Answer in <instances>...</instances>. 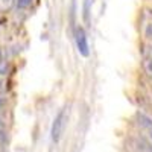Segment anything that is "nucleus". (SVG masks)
I'll use <instances>...</instances> for the list:
<instances>
[{
	"label": "nucleus",
	"mask_w": 152,
	"mask_h": 152,
	"mask_svg": "<svg viewBox=\"0 0 152 152\" xmlns=\"http://www.w3.org/2000/svg\"><path fill=\"white\" fill-rule=\"evenodd\" d=\"M142 67H143L145 75H146L148 78L152 81V58L146 56V58H145V61H143V64H142Z\"/></svg>",
	"instance_id": "nucleus-6"
},
{
	"label": "nucleus",
	"mask_w": 152,
	"mask_h": 152,
	"mask_svg": "<svg viewBox=\"0 0 152 152\" xmlns=\"http://www.w3.org/2000/svg\"><path fill=\"white\" fill-rule=\"evenodd\" d=\"M135 125L140 129V137H143L145 140L152 143V119L143 113H137L135 114Z\"/></svg>",
	"instance_id": "nucleus-1"
},
{
	"label": "nucleus",
	"mask_w": 152,
	"mask_h": 152,
	"mask_svg": "<svg viewBox=\"0 0 152 152\" xmlns=\"http://www.w3.org/2000/svg\"><path fill=\"white\" fill-rule=\"evenodd\" d=\"M93 5V0H84V20H90V6Z\"/></svg>",
	"instance_id": "nucleus-8"
},
{
	"label": "nucleus",
	"mask_w": 152,
	"mask_h": 152,
	"mask_svg": "<svg viewBox=\"0 0 152 152\" xmlns=\"http://www.w3.org/2000/svg\"><path fill=\"white\" fill-rule=\"evenodd\" d=\"M8 73V58L5 49L0 47V75H6Z\"/></svg>",
	"instance_id": "nucleus-5"
},
{
	"label": "nucleus",
	"mask_w": 152,
	"mask_h": 152,
	"mask_svg": "<svg viewBox=\"0 0 152 152\" xmlns=\"http://www.w3.org/2000/svg\"><path fill=\"white\" fill-rule=\"evenodd\" d=\"M145 52H146V55H148L149 58H152V44L146 47V50H145Z\"/></svg>",
	"instance_id": "nucleus-11"
},
{
	"label": "nucleus",
	"mask_w": 152,
	"mask_h": 152,
	"mask_svg": "<svg viewBox=\"0 0 152 152\" xmlns=\"http://www.w3.org/2000/svg\"><path fill=\"white\" fill-rule=\"evenodd\" d=\"M75 40H76V47H78V52L82 56H88L90 55V49H88V40H87V35L85 31L82 28H78L75 32Z\"/></svg>",
	"instance_id": "nucleus-4"
},
{
	"label": "nucleus",
	"mask_w": 152,
	"mask_h": 152,
	"mask_svg": "<svg viewBox=\"0 0 152 152\" xmlns=\"http://www.w3.org/2000/svg\"><path fill=\"white\" fill-rule=\"evenodd\" d=\"M66 122H67V111L66 108L59 110V113L56 114V117L52 123V131H50V134H52V140L55 143L59 142V138L62 135V132H64V126H66Z\"/></svg>",
	"instance_id": "nucleus-2"
},
{
	"label": "nucleus",
	"mask_w": 152,
	"mask_h": 152,
	"mask_svg": "<svg viewBox=\"0 0 152 152\" xmlns=\"http://www.w3.org/2000/svg\"><path fill=\"white\" fill-rule=\"evenodd\" d=\"M15 6V0H0V12H9Z\"/></svg>",
	"instance_id": "nucleus-7"
},
{
	"label": "nucleus",
	"mask_w": 152,
	"mask_h": 152,
	"mask_svg": "<svg viewBox=\"0 0 152 152\" xmlns=\"http://www.w3.org/2000/svg\"><path fill=\"white\" fill-rule=\"evenodd\" d=\"M32 0H15V5L20 8V9H26L28 6H31Z\"/></svg>",
	"instance_id": "nucleus-9"
},
{
	"label": "nucleus",
	"mask_w": 152,
	"mask_h": 152,
	"mask_svg": "<svg viewBox=\"0 0 152 152\" xmlns=\"http://www.w3.org/2000/svg\"><path fill=\"white\" fill-rule=\"evenodd\" d=\"M126 149L129 152H152V143L143 137H131L126 143Z\"/></svg>",
	"instance_id": "nucleus-3"
},
{
	"label": "nucleus",
	"mask_w": 152,
	"mask_h": 152,
	"mask_svg": "<svg viewBox=\"0 0 152 152\" xmlns=\"http://www.w3.org/2000/svg\"><path fill=\"white\" fill-rule=\"evenodd\" d=\"M145 37L152 43V23H149L148 26H146V29H145Z\"/></svg>",
	"instance_id": "nucleus-10"
}]
</instances>
